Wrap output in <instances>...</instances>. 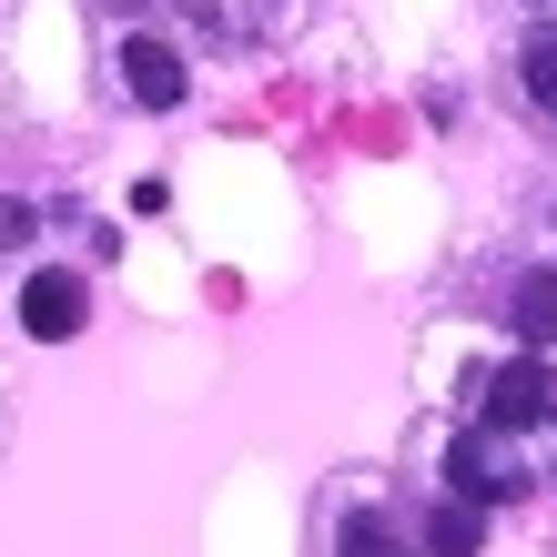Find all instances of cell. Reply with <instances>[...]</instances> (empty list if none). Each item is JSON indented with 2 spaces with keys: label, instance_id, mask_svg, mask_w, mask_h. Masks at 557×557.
Returning a JSON list of instances; mask_svg holds the SVG:
<instances>
[{
  "label": "cell",
  "instance_id": "cell-3",
  "mask_svg": "<svg viewBox=\"0 0 557 557\" xmlns=\"http://www.w3.org/2000/svg\"><path fill=\"white\" fill-rule=\"evenodd\" d=\"M122 91H133L143 112H173L183 91H193V72H183V51H173V41L133 30V41H122Z\"/></svg>",
  "mask_w": 557,
  "mask_h": 557
},
{
  "label": "cell",
  "instance_id": "cell-6",
  "mask_svg": "<svg viewBox=\"0 0 557 557\" xmlns=\"http://www.w3.org/2000/svg\"><path fill=\"white\" fill-rule=\"evenodd\" d=\"M425 547H436V557H476V547H486V507L446 497L436 517H425Z\"/></svg>",
  "mask_w": 557,
  "mask_h": 557
},
{
  "label": "cell",
  "instance_id": "cell-8",
  "mask_svg": "<svg viewBox=\"0 0 557 557\" xmlns=\"http://www.w3.org/2000/svg\"><path fill=\"white\" fill-rule=\"evenodd\" d=\"M335 557H416L385 517H345V537H335Z\"/></svg>",
  "mask_w": 557,
  "mask_h": 557
},
{
  "label": "cell",
  "instance_id": "cell-1",
  "mask_svg": "<svg viewBox=\"0 0 557 557\" xmlns=\"http://www.w3.org/2000/svg\"><path fill=\"white\" fill-rule=\"evenodd\" d=\"M557 416V375L537 366V355H517V366H497L476 385V425L486 436H528V425H547Z\"/></svg>",
  "mask_w": 557,
  "mask_h": 557
},
{
  "label": "cell",
  "instance_id": "cell-2",
  "mask_svg": "<svg viewBox=\"0 0 557 557\" xmlns=\"http://www.w3.org/2000/svg\"><path fill=\"white\" fill-rule=\"evenodd\" d=\"M21 324H30L41 345H72L82 324H91V284H82V274H61V264H41V274L21 284Z\"/></svg>",
  "mask_w": 557,
  "mask_h": 557
},
{
  "label": "cell",
  "instance_id": "cell-9",
  "mask_svg": "<svg viewBox=\"0 0 557 557\" xmlns=\"http://www.w3.org/2000/svg\"><path fill=\"white\" fill-rule=\"evenodd\" d=\"M30 234H41V213H30V203H0V253H21Z\"/></svg>",
  "mask_w": 557,
  "mask_h": 557
},
{
  "label": "cell",
  "instance_id": "cell-7",
  "mask_svg": "<svg viewBox=\"0 0 557 557\" xmlns=\"http://www.w3.org/2000/svg\"><path fill=\"white\" fill-rule=\"evenodd\" d=\"M517 82H528V102H547V112H557V21H537V30H528V51H517Z\"/></svg>",
  "mask_w": 557,
  "mask_h": 557
},
{
  "label": "cell",
  "instance_id": "cell-5",
  "mask_svg": "<svg viewBox=\"0 0 557 557\" xmlns=\"http://www.w3.org/2000/svg\"><path fill=\"white\" fill-rule=\"evenodd\" d=\"M507 324H517V345H528V355H547V345H557V264L517 274V294H507Z\"/></svg>",
  "mask_w": 557,
  "mask_h": 557
},
{
  "label": "cell",
  "instance_id": "cell-4",
  "mask_svg": "<svg viewBox=\"0 0 557 557\" xmlns=\"http://www.w3.org/2000/svg\"><path fill=\"white\" fill-rule=\"evenodd\" d=\"M517 486H528V476H507V456L486 446V425H476V436H456V446H446V497H467V507H507Z\"/></svg>",
  "mask_w": 557,
  "mask_h": 557
}]
</instances>
